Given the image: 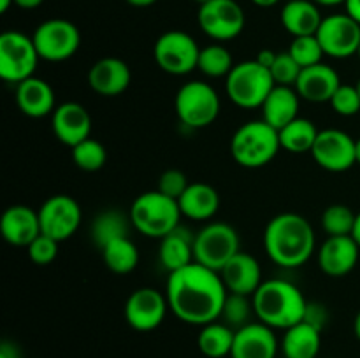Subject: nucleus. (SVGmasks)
Masks as SVG:
<instances>
[{
    "instance_id": "obj_36",
    "label": "nucleus",
    "mask_w": 360,
    "mask_h": 358,
    "mask_svg": "<svg viewBox=\"0 0 360 358\" xmlns=\"http://www.w3.org/2000/svg\"><path fill=\"white\" fill-rule=\"evenodd\" d=\"M355 220H357V214L350 207L345 204H333L323 211L320 223L329 237H336V235L354 234Z\"/></svg>"
},
{
    "instance_id": "obj_33",
    "label": "nucleus",
    "mask_w": 360,
    "mask_h": 358,
    "mask_svg": "<svg viewBox=\"0 0 360 358\" xmlns=\"http://www.w3.org/2000/svg\"><path fill=\"white\" fill-rule=\"evenodd\" d=\"M102 251L105 267L115 274H129L139 263V249L130 237H120L105 244Z\"/></svg>"
},
{
    "instance_id": "obj_12",
    "label": "nucleus",
    "mask_w": 360,
    "mask_h": 358,
    "mask_svg": "<svg viewBox=\"0 0 360 358\" xmlns=\"http://www.w3.org/2000/svg\"><path fill=\"white\" fill-rule=\"evenodd\" d=\"M197 21L207 37L217 42H227L241 34L246 18L236 0H210L199 7Z\"/></svg>"
},
{
    "instance_id": "obj_28",
    "label": "nucleus",
    "mask_w": 360,
    "mask_h": 358,
    "mask_svg": "<svg viewBox=\"0 0 360 358\" xmlns=\"http://www.w3.org/2000/svg\"><path fill=\"white\" fill-rule=\"evenodd\" d=\"M280 347L285 358H316L322 347V330L302 319L285 330Z\"/></svg>"
},
{
    "instance_id": "obj_2",
    "label": "nucleus",
    "mask_w": 360,
    "mask_h": 358,
    "mask_svg": "<svg viewBox=\"0 0 360 358\" xmlns=\"http://www.w3.org/2000/svg\"><path fill=\"white\" fill-rule=\"evenodd\" d=\"M315 230L304 216L281 213L267 223L264 230V248L267 256L283 269L301 267L315 253Z\"/></svg>"
},
{
    "instance_id": "obj_10",
    "label": "nucleus",
    "mask_w": 360,
    "mask_h": 358,
    "mask_svg": "<svg viewBox=\"0 0 360 358\" xmlns=\"http://www.w3.org/2000/svg\"><path fill=\"white\" fill-rule=\"evenodd\" d=\"M200 48L195 39L181 30H169L157 39L153 56L157 65L172 76H185L197 69Z\"/></svg>"
},
{
    "instance_id": "obj_15",
    "label": "nucleus",
    "mask_w": 360,
    "mask_h": 358,
    "mask_svg": "<svg viewBox=\"0 0 360 358\" xmlns=\"http://www.w3.org/2000/svg\"><path fill=\"white\" fill-rule=\"evenodd\" d=\"M81 207L72 197L53 195L46 200L39 209V221H41V232L49 235L55 241H67L76 234L81 225Z\"/></svg>"
},
{
    "instance_id": "obj_32",
    "label": "nucleus",
    "mask_w": 360,
    "mask_h": 358,
    "mask_svg": "<svg viewBox=\"0 0 360 358\" xmlns=\"http://www.w3.org/2000/svg\"><path fill=\"white\" fill-rule=\"evenodd\" d=\"M132 225L130 216H125L122 211L109 209L98 214L91 223V239L97 248H104L111 241L120 237H129V227Z\"/></svg>"
},
{
    "instance_id": "obj_8",
    "label": "nucleus",
    "mask_w": 360,
    "mask_h": 358,
    "mask_svg": "<svg viewBox=\"0 0 360 358\" xmlns=\"http://www.w3.org/2000/svg\"><path fill=\"white\" fill-rule=\"evenodd\" d=\"M241 251V241L234 227L225 221H211L193 239V258L197 263L220 272L229 260Z\"/></svg>"
},
{
    "instance_id": "obj_3",
    "label": "nucleus",
    "mask_w": 360,
    "mask_h": 358,
    "mask_svg": "<svg viewBox=\"0 0 360 358\" xmlns=\"http://www.w3.org/2000/svg\"><path fill=\"white\" fill-rule=\"evenodd\" d=\"M252 302L259 321L281 330L302 321L309 304L302 291L287 279L264 281L253 293Z\"/></svg>"
},
{
    "instance_id": "obj_30",
    "label": "nucleus",
    "mask_w": 360,
    "mask_h": 358,
    "mask_svg": "<svg viewBox=\"0 0 360 358\" xmlns=\"http://www.w3.org/2000/svg\"><path fill=\"white\" fill-rule=\"evenodd\" d=\"M236 330L224 321L207 323L200 329L197 346L206 358L231 357Z\"/></svg>"
},
{
    "instance_id": "obj_35",
    "label": "nucleus",
    "mask_w": 360,
    "mask_h": 358,
    "mask_svg": "<svg viewBox=\"0 0 360 358\" xmlns=\"http://www.w3.org/2000/svg\"><path fill=\"white\" fill-rule=\"evenodd\" d=\"M70 150H72L70 153H72V160L76 167L84 172L101 171L105 165V160H108V151H105L104 144L98 142L97 139H91V137L76 144Z\"/></svg>"
},
{
    "instance_id": "obj_6",
    "label": "nucleus",
    "mask_w": 360,
    "mask_h": 358,
    "mask_svg": "<svg viewBox=\"0 0 360 358\" xmlns=\"http://www.w3.org/2000/svg\"><path fill=\"white\" fill-rule=\"evenodd\" d=\"M276 86L271 70L260 65L257 60L238 63L225 77V91L232 104L243 109L262 107L267 95Z\"/></svg>"
},
{
    "instance_id": "obj_1",
    "label": "nucleus",
    "mask_w": 360,
    "mask_h": 358,
    "mask_svg": "<svg viewBox=\"0 0 360 358\" xmlns=\"http://www.w3.org/2000/svg\"><path fill=\"white\" fill-rule=\"evenodd\" d=\"M165 295L176 318L204 326L220 319L229 291L220 272L193 262L169 274Z\"/></svg>"
},
{
    "instance_id": "obj_17",
    "label": "nucleus",
    "mask_w": 360,
    "mask_h": 358,
    "mask_svg": "<svg viewBox=\"0 0 360 358\" xmlns=\"http://www.w3.org/2000/svg\"><path fill=\"white\" fill-rule=\"evenodd\" d=\"M280 343L274 329L262 321H252L236 330L231 358H276Z\"/></svg>"
},
{
    "instance_id": "obj_41",
    "label": "nucleus",
    "mask_w": 360,
    "mask_h": 358,
    "mask_svg": "<svg viewBox=\"0 0 360 358\" xmlns=\"http://www.w3.org/2000/svg\"><path fill=\"white\" fill-rule=\"evenodd\" d=\"M58 241H55L49 235L41 234L27 246L28 256L35 265H49L58 255Z\"/></svg>"
},
{
    "instance_id": "obj_13",
    "label": "nucleus",
    "mask_w": 360,
    "mask_h": 358,
    "mask_svg": "<svg viewBox=\"0 0 360 358\" xmlns=\"http://www.w3.org/2000/svg\"><path fill=\"white\" fill-rule=\"evenodd\" d=\"M316 39L330 58H350L357 55L360 48V23L348 13L330 14L320 23Z\"/></svg>"
},
{
    "instance_id": "obj_55",
    "label": "nucleus",
    "mask_w": 360,
    "mask_h": 358,
    "mask_svg": "<svg viewBox=\"0 0 360 358\" xmlns=\"http://www.w3.org/2000/svg\"><path fill=\"white\" fill-rule=\"evenodd\" d=\"M193 2H197V4H199V6H202V4L210 2V0H193Z\"/></svg>"
},
{
    "instance_id": "obj_54",
    "label": "nucleus",
    "mask_w": 360,
    "mask_h": 358,
    "mask_svg": "<svg viewBox=\"0 0 360 358\" xmlns=\"http://www.w3.org/2000/svg\"><path fill=\"white\" fill-rule=\"evenodd\" d=\"M355 158H357V164L360 165V137L355 140Z\"/></svg>"
},
{
    "instance_id": "obj_25",
    "label": "nucleus",
    "mask_w": 360,
    "mask_h": 358,
    "mask_svg": "<svg viewBox=\"0 0 360 358\" xmlns=\"http://www.w3.org/2000/svg\"><path fill=\"white\" fill-rule=\"evenodd\" d=\"M299 102L301 97L294 86H274L262 104V119L281 130L285 125L299 118Z\"/></svg>"
},
{
    "instance_id": "obj_29",
    "label": "nucleus",
    "mask_w": 360,
    "mask_h": 358,
    "mask_svg": "<svg viewBox=\"0 0 360 358\" xmlns=\"http://www.w3.org/2000/svg\"><path fill=\"white\" fill-rule=\"evenodd\" d=\"M193 239H195V235H192L181 227L160 239L158 258H160L162 267L169 274L195 262V258H193Z\"/></svg>"
},
{
    "instance_id": "obj_5",
    "label": "nucleus",
    "mask_w": 360,
    "mask_h": 358,
    "mask_svg": "<svg viewBox=\"0 0 360 358\" xmlns=\"http://www.w3.org/2000/svg\"><path fill=\"white\" fill-rule=\"evenodd\" d=\"M129 216L137 232L146 237L162 239L179 227L183 214L178 200L155 190L141 193L134 200Z\"/></svg>"
},
{
    "instance_id": "obj_7",
    "label": "nucleus",
    "mask_w": 360,
    "mask_h": 358,
    "mask_svg": "<svg viewBox=\"0 0 360 358\" xmlns=\"http://www.w3.org/2000/svg\"><path fill=\"white\" fill-rule=\"evenodd\" d=\"M221 102L217 90L204 81H190L178 90L174 109L179 121L188 128H206L220 114Z\"/></svg>"
},
{
    "instance_id": "obj_40",
    "label": "nucleus",
    "mask_w": 360,
    "mask_h": 358,
    "mask_svg": "<svg viewBox=\"0 0 360 358\" xmlns=\"http://www.w3.org/2000/svg\"><path fill=\"white\" fill-rule=\"evenodd\" d=\"M329 104L336 114L355 116L360 111V95L357 86L341 83V86L333 95Z\"/></svg>"
},
{
    "instance_id": "obj_34",
    "label": "nucleus",
    "mask_w": 360,
    "mask_h": 358,
    "mask_svg": "<svg viewBox=\"0 0 360 358\" xmlns=\"http://www.w3.org/2000/svg\"><path fill=\"white\" fill-rule=\"evenodd\" d=\"M197 69L207 77H227L229 72L234 69V60L231 51L217 42L200 49Z\"/></svg>"
},
{
    "instance_id": "obj_16",
    "label": "nucleus",
    "mask_w": 360,
    "mask_h": 358,
    "mask_svg": "<svg viewBox=\"0 0 360 358\" xmlns=\"http://www.w3.org/2000/svg\"><path fill=\"white\" fill-rule=\"evenodd\" d=\"M311 157L323 171L347 172L357 164L355 139L338 128L320 130L311 150Z\"/></svg>"
},
{
    "instance_id": "obj_48",
    "label": "nucleus",
    "mask_w": 360,
    "mask_h": 358,
    "mask_svg": "<svg viewBox=\"0 0 360 358\" xmlns=\"http://www.w3.org/2000/svg\"><path fill=\"white\" fill-rule=\"evenodd\" d=\"M125 2L134 7H150L153 6V4H157L158 0H125Z\"/></svg>"
},
{
    "instance_id": "obj_50",
    "label": "nucleus",
    "mask_w": 360,
    "mask_h": 358,
    "mask_svg": "<svg viewBox=\"0 0 360 358\" xmlns=\"http://www.w3.org/2000/svg\"><path fill=\"white\" fill-rule=\"evenodd\" d=\"M252 2L259 7H273V6H276L280 0H252Z\"/></svg>"
},
{
    "instance_id": "obj_43",
    "label": "nucleus",
    "mask_w": 360,
    "mask_h": 358,
    "mask_svg": "<svg viewBox=\"0 0 360 358\" xmlns=\"http://www.w3.org/2000/svg\"><path fill=\"white\" fill-rule=\"evenodd\" d=\"M304 321L311 323L316 329L323 330V326L327 325V311L322 304H315V302H309L308 309H306Z\"/></svg>"
},
{
    "instance_id": "obj_23",
    "label": "nucleus",
    "mask_w": 360,
    "mask_h": 358,
    "mask_svg": "<svg viewBox=\"0 0 360 358\" xmlns=\"http://www.w3.org/2000/svg\"><path fill=\"white\" fill-rule=\"evenodd\" d=\"M0 234L9 244L27 248L37 235L42 234L39 211L21 204L7 207L0 218Z\"/></svg>"
},
{
    "instance_id": "obj_24",
    "label": "nucleus",
    "mask_w": 360,
    "mask_h": 358,
    "mask_svg": "<svg viewBox=\"0 0 360 358\" xmlns=\"http://www.w3.org/2000/svg\"><path fill=\"white\" fill-rule=\"evenodd\" d=\"M16 104L28 118H42L56 109L55 91L41 77H28L16 84Z\"/></svg>"
},
{
    "instance_id": "obj_52",
    "label": "nucleus",
    "mask_w": 360,
    "mask_h": 358,
    "mask_svg": "<svg viewBox=\"0 0 360 358\" xmlns=\"http://www.w3.org/2000/svg\"><path fill=\"white\" fill-rule=\"evenodd\" d=\"M11 6H14V0H0V13H7Z\"/></svg>"
},
{
    "instance_id": "obj_18",
    "label": "nucleus",
    "mask_w": 360,
    "mask_h": 358,
    "mask_svg": "<svg viewBox=\"0 0 360 358\" xmlns=\"http://www.w3.org/2000/svg\"><path fill=\"white\" fill-rule=\"evenodd\" d=\"M360 246L354 235L327 237L319 248V267L330 277H343L355 269L359 262Z\"/></svg>"
},
{
    "instance_id": "obj_51",
    "label": "nucleus",
    "mask_w": 360,
    "mask_h": 358,
    "mask_svg": "<svg viewBox=\"0 0 360 358\" xmlns=\"http://www.w3.org/2000/svg\"><path fill=\"white\" fill-rule=\"evenodd\" d=\"M354 239L357 241V244L360 246V213H357V220H355V227H354Z\"/></svg>"
},
{
    "instance_id": "obj_53",
    "label": "nucleus",
    "mask_w": 360,
    "mask_h": 358,
    "mask_svg": "<svg viewBox=\"0 0 360 358\" xmlns=\"http://www.w3.org/2000/svg\"><path fill=\"white\" fill-rule=\"evenodd\" d=\"M354 330H355V336H357V339L360 340V311L357 312V316H355V321H354Z\"/></svg>"
},
{
    "instance_id": "obj_27",
    "label": "nucleus",
    "mask_w": 360,
    "mask_h": 358,
    "mask_svg": "<svg viewBox=\"0 0 360 358\" xmlns=\"http://www.w3.org/2000/svg\"><path fill=\"white\" fill-rule=\"evenodd\" d=\"M322 20L319 4L313 0H287L281 9V25L294 37L316 35Z\"/></svg>"
},
{
    "instance_id": "obj_38",
    "label": "nucleus",
    "mask_w": 360,
    "mask_h": 358,
    "mask_svg": "<svg viewBox=\"0 0 360 358\" xmlns=\"http://www.w3.org/2000/svg\"><path fill=\"white\" fill-rule=\"evenodd\" d=\"M288 53L292 55V58L301 65V69L306 67L316 65V63H322L323 58V49L320 41L316 39V35H302V37H294V41L290 42V48Z\"/></svg>"
},
{
    "instance_id": "obj_22",
    "label": "nucleus",
    "mask_w": 360,
    "mask_h": 358,
    "mask_svg": "<svg viewBox=\"0 0 360 358\" xmlns=\"http://www.w3.org/2000/svg\"><path fill=\"white\" fill-rule=\"evenodd\" d=\"M340 86V74L333 67L322 62L302 69L294 88L299 97L304 98V100L322 104V102H330V98Z\"/></svg>"
},
{
    "instance_id": "obj_46",
    "label": "nucleus",
    "mask_w": 360,
    "mask_h": 358,
    "mask_svg": "<svg viewBox=\"0 0 360 358\" xmlns=\"http://www.w3.org/2000/svg\"><path fill=\"white\" fill-rule=\"evenodd\" d=\"M347 13L360 23V0H347Z\"/></svg>"
},
{
    "instance_id": "obj_44",
    "label": "nucleus",
    "mask_w": 360,
    "mask_h": 358,
    "mask_svg": "<svg viewBox=\"0 0 360 358\" xmlns=\"http://www.w3.org/2000/svg\"><path fill=\"white\" fill-rule=\"evenodd\" d=\"M0 358H21L20 347L11 340H4L0 344Z\"/></svg>"
},
{
    "instance_id": "obj_19",
    "label": "nucleus",
    "mask_w": 360,
    "mask_h": 358,
    "mask_svg": "<svg viewBox=\"0 0 360 358\" xmlns=\"http://www.w3.org/2000/svg\"><path fill=\"white\" fill-rule=\"evenodd\" d=\"M51 128L60 142L74 147L90 137V112L79 102H63V104L56 105V109L53 111Z\"/></svg>"
},
{
    "instance_id": "obj_57",
    "label": "nucleus",
    "mask_w": 360,
    "mask_h": 358,
    "mask_svg": "<svg viewBox=\"0 0 360 358\" xmlns=\"http://www.w3.org/2000/svg\"><path fill=\"white\" fill-rule=\"evenodd\" d=\"M357 56L360 58V48H359V53H357Z\"/></svg>"
},
{
    "instance_id": "obj_49",
    "label": "nucleus",
    "mask_w": 360,
    "mask_h": 358,
    "mask_svg": "<svg viewBox=\"0 0 360 358\" xmlns=\"http://www.w3.org/2000/svg\"><path fill=\"white\" fill-rule=\"evenodd\" d=\"M319 6H326V7H333V6H340V4H347V0H313Z\"/></svg>"
},
{
    "instance_id": "obj_20",
    "label": "nucleus",
    "mask_w": 360,
    "mask_h": 358,
    "mask_svg": "<svg viewBox=\"0 0 360 358\" xmlns=\"http://www.w3.org/2000/svg\"><path fill=\"white\" fill-rule=\"evenodd\" d=\"M132 81L129 63L122 58L115 56H105L95 62L88 72V84L91 90L102 97H118Z\"/></svg>"
},
{
    "instance_id": "obj_45",
    "label": "nucleus",
    "mask_w": 360,
    "mask_h": 358,
    "mask_svg": "<svg viewBox=\"0 0 360 358\" xmlns=\"http://www.w3.org/2000/svg\"><path fill=\"white\" fill-rule=\"evenodd\" d=\"M278 53L273 51V49H262V51H259V55H257V62L260 63L262 67H266V69H271L274 63V60H276Z\"/></svg>"
},
{
    "instance_id": "obj_21",
    "label": "nucleus",
    "mask_w": 360,
    "mask_h": 358,
    "mask_svg": "<svg viewBox=\"0 0 360 358\" xmlns=\"http://www.w3.org/2000/svg\"><path fill=\"white\" fill-rule=\"evenodd\" d=\"M220 276L229 293L248 295V297H253V293L264 283L259 260L245 251H239L238 255L232 256L227 265L220 270Z\"/></svg>"
},
{
    "instance_id": "obj_14",
    "label": "nucleus",
    "mask_w": 360,
    "mask_h": 358,
    "mask_svg": "<svg viewBox=\"0 0 360 358\" xmlns=\"http://www.w3.org/2000/svg\"><path fill=\"white\" fill-rule=\"evenodd\" d=\"M167 295L151 286L134 290L125 302V319L137 332H151L158 329L167 314Z\"/></svg>"
},
{
    "instance_id": "obj_42",
    "label": "nucleus",
    "mask_w": 360,
    "mask_h": 358,
    "mask_svg": "<svg viewBox=\"0 0 360 358\" xmlns=\"http://www.w3.org/2000/svg\"><path fill=\"white\" fill-rule=\"evenodd\" d=\"M188 185L190 183L186 179L185 172L179 171V168H167V171L162 172L157 190L160 193H164V195L178 200L185 193V190L188 188Z\"/></svg>"
},
{
    "instance_id": "obj_11",
    "label": "nucleus",
    "mask_w": 360,
    "mask_h": 358,
    "mask_svg": "<svg viewBox=\"0 0 360 358\" xmlns=\"http://www.w3.org/2000/svg\"><path fill=\"white\" fill-rule=\"evenodd\" d=\"M32 39L41 60L46 62H65L76 55L81 44V34L76 25L62 18L42 21Z\"/></svg>"
},
{
    "instance_id": "obj_47",
    "label": "nucleus",
    "mask_w": 360,
    "mask_h": 358,
    "mask_svg": "<svg viewBox=\"0 0 360 358\" xmlns=\"http://www.w3.org/2000/svg\"><path fill=\"white\" fill-rule=\"evenodd\" d=\"M44 0H14V6L21 7V9H35L39 7Z\"/></svg>"
},
{
    "instance_id": "obj_26",
    "label": "nucleus",
    "mask_w": 360,
    "mask_h": 358,
    "mask_svg": "<svg viewBox=\"0 0 360 358\" xmlns=\"http://www.w3.org/2000/svg\"><path fill=\"white\" fill-rule=\"evenodd\" d=\"M178 204L185 218L195 221H206L211 220L218 213L220 195L207 183H190L185 193L178 199Z\"/></svg>"
},
{
    "instance_id": "obj_37",
    "label": "nucleus",
    "mask_w": 360,
    "mask_h": 358,
    "mask_svg": "<svg viewBox=\"0 0 360 358\" xmlns=\"http://www.w3.org/2000/svg\"><path fill=\"white\" fill-rule=\"evenodd\" d=\"M253 311V302H250L248 295H239V293H229L225 298L224 309H221V316L224 323L232 326L234 330L241 329V326L248 325Z\"/></svg>"
},
{
    "instance_id": "obj_9",
    "label": "nucleus",
    "mask_w": 360,
    "mask_h": 358,
    "mask_svg": "<svg viewBox=\"0 0 360 358\" xmlns=\"http://www.w3.org/2000/svg\"><path fill=\"white\" fill-rule=\"evenodd\" d=\"M41 60L34 39L18 30H7L0 35V77L7 83L20 84L34 76Z\"/></svg>"
},
{
    "instance_id": "obj_31",
    "label": "nucleus",
    "mask_w": 360,
    "mask_h": 358,
    "mask_svg": "<svg viewBox=\"0 0 360 358\" xmlns=\"http://www.w3.org/2000/svg\"><path fill=\"white\" fill-rule=\"evenodd\" d=\"M278 132H280L281 150L288 151V153L302 154L311 153L320 130L316 128L311 119H306L299 116V118H295L294 121L285 125Z\"/></svg>"
},
{
    "instance_id": "obj_39",
    "label": "nucleus",
    "mask_w": 360,
    "mask_h": 358,
    "mask_svg": "<svg viewBox=\"0 0 360 358\" xmlns=\"http://www.w3.org/2000/svg\"><path fill=\"white\" fill-rule=\"evenodd\" d=\"M271 76L278 86H295L299 76H301V65L292 58L288 51L278 53L273 67H271Z\"/></svg>"
},
{
    "instance_id": "obj_4",
    "label": "nucleus",
    "mask_w": 360,
    "mask_h": 358,
    "mask_svg": "<svg viewBox=\"0 0 360 358\" xmlns=\"http://www.w3.org/2000/svg\"><path fill=\"white\" fill-rule=\"evenodd\" d=\"M281 150L280 132L264 119L246 121L231 139V154L245 168H260L274 160Z\"/></svg>"
},
{
    "instance_id": "obj_56",
    "label": "nucleus",
    "mask_w": 360,
    "mask_h": 358,
    "mask_svg": "<svg viewBox=\"0 0 360 358\" xmlns=\"http://www.w3.org/2000/svg\"><path fill=\"white\" fill-rule=\"evenodd\" d=\"M355 86H357V90H359V95H360V79H359V83L355 84Z\"/></svg>"
}]
</instances>
